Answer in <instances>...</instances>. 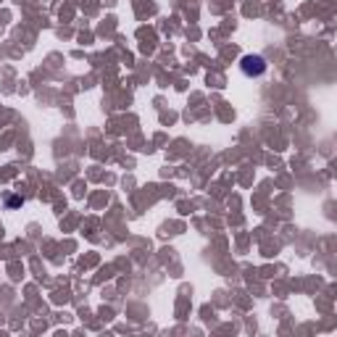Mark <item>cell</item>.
Returning a JSON list of instances; mask_svg holds the SVG:
<instances>
[{
    "instance_id": "cell-1",
    "label": "cell",
    "mask_w": 337,
    "mask_h": 337,
    "mask_svg": "<svg viewBox=\"0 0 337 337\" xmlns=\"http://www.w3.org/2000/svg\"><path fill=\"white\" fill-rule=\"evenodd\" d=\"M240 69H242L245 76H261L266 71V61L261 55H242Z\"/></svg>"
}]
</instances>
